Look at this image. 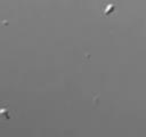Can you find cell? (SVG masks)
I'll use <instances>...</instances> for the list:
<instances>
[{
  "mask_svg": "<svg viewBox=\"0 0 146 137\" xmlns=\"http://www.w3.org/2000/svg\"><path fill=\"white\" fill-rule=\"evenodd\" d=\"M117 2H100V16L103 18L116 17Z\"/></svg>",
  "mask_w": 146,
  "mask_h": 137,
  "instance_id": "1",
  "label": "cell"
}]
</instances>
